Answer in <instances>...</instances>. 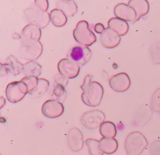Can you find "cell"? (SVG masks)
Segmentation results:
<instances>
[{
    "mask_svg": "<svg viewBox=\"0 0 160 155\" xmlns=\"http://www.w3.org/2000/svg\"><path fill=\"white\" fill-rule=\"evenodd\" d=\"M145 136L139 131L130 132L126 137L124 148L128 155H139L148 146Z\"/></svg>",
    "mask_w": 160,
    "mask_h": 155,
    "instance_id": "obj_1",
    "label": "cell"
},
{
    "mask_svg": "<svg viewBox=\"0 0 160 155\" xmlns=\"http://www.w3.org/2000/svg\"><path fill=\"white\" fill-rule=\"evenodd\" d=\"M104 89L102 85L97 82L92 81L90 85L83 90L81 99L83 102L91 107H96L100 104Z\"/></svg>",
    "mask_w": 160,
    "mask_h": 155,
    "instance_id": "obj_2",
    "label": "cell"
},
{
    "mask_svg": "<svg viewBox=\"0 0 160 155\" xmlns=\"http://www.w3.org/2000/svg\"><path fill=\"white\" fill-rule=\"evenodd\" d=\"M74 39L80 44L89 46L96 41L95 34L89 29L88 22L85 20L79 21L73 31Z\"/></svg>",
    "mask_w": 160,
    "mask_h": 155,
    "instance_id": "obj_3",
    "label": "cell"
},
{
    "mask_svg": "<svg viewBox=\"0 0 160 155\" xmlns=\"http://www.w3.org/2000/svg\"><path fill=\"white\" fill-rule=\"evenodd\" d=\"M24 15L29 24L38 26L40 29L46 27L50 21V16L47 11H43L36 5L25 10Z\"/></svg>",
    "mask_w": 160,
    "mask_h": 155,
    "instance_id": "obj_4",
    "label": "cell"
},
{
    "mask_svg": "<svg viewBox=\"0 0 160 155\" xmlns=\"http://www.w3.org/2000/svg\"><path fill=\"white\" fill-rule=\"evenodd\" d=\"M91 56L92 51L88 46L77 45L69 50L66 58L81 67L85 65L90 60Z\"/></svg>",
    "mask_w": 160,
    "mask_h": 155,
    "instance_id": "obj_5",
    "label": "cell"
},
{
    "mask_svg": "<svg viewBox=\"0 0 160 155\" xmlns=\"http://www.w3.org/2000/svg\"><path fill=\"white\" fill-rule=\"evenodd\" d=\"M22 44L19 49L21 58L30 61H35L42 52V45L39 41L30 40L22 42Z\"/></svg>",
    "mask_w": 160,
    "mask_h": 155,
    "instance_id": "obj_6",
    "label": "cell"
},
{
    "mask_svg": "<svg viewBox=\"0 0 160 155\" xmlns=\"http://www.w3.org/2000/svg\"><path fill=\"white\" fill-rule=\"evenodd\" d=\"M28 92L27 86L19 81H15L8 84L6 88V96L8 100L12 103L18 102L22 100Z\"/></svg>",
    "mask_w": 160,
    "mask_h": 155,
    "instance_id": "obj_7",
    "label": "cell"
},
{
    "mask_svg": "<svg viewBox=\"0 0 160 155\" xmlns=\"http://www.w3.org/2000/svg\"><path fill=\"white\" fill-rule=\"evenodd\" d=\"M104 113L99 109L85 112L81 117L82 124L88 129H94L98 128L104 122Z\"/></svg>",
    "mask_w": 160,
    "mask_h": 155,
    "instance_id": "obj_8",
    "label": "cell"
},
{
    "mask_svg": "<svg viewBox=\"0 0 160 155\" xmlns=\"http://www.w3.org/2000/svg\"><path fill=\"white\" fill-rule=\"evenodd\" d=\"M64 110L62 102L53 99L47 100L42 106V112L44 116L49 118H56L63 113Z\"/></svg>",
    "mask_w": 160,
    "mask_h": 155,
    "instance_id": "obj_9",
    "label": "cell"
},
{
    "mask_svg": "<svg viewBox=\"0 0 160 155\" xmlns=\"http://www.w3.org/2000/svg\"><path fill=\"white\" fill-rule=\"evenodd\" d=\"M111 88L116 92H124L129 89L131 80L126 72H120L112 76L109 81Z\"/></svg>",
    "mask_w": 160,
    "mask_h": 155,
    "instance_id": "obj_10",
    "label": "cell"
},
{
    "mask_svg": "<svg viewBox=\"0 0 160 155\" xmlns=\"http://www.w3.org/2000/svg\"><path fill=\"white\" fill-rule=\"evenodd\" d=\"M67 141L69 148L74 152H78L83 148V136L81 131L77 128L74 127L69 129L67 136Z\"/></svg>",
    "mask_w": 160,
    "mask_h": 155,
    "instance_id": "obj_11",
    "label": "cell"
},
{
    "mask_svg": "<svg viewBox=\"0 0 160 155\" xmlns=\"http://www.w3.org/2000/svg\"><path fill=\"white\" fill-rule=\"evenodd\" d=\"M58 69L59 73L70 79L77 77L80 71V66L67 58L62 59L59 61Z\"/></svg>",
    "mask_w": 160,
    "mask_h": 155,
    "instance_id": "obj_12",
    "label": "cell"
},
{
    "mask_svg": "<svg viewBox=\"0 0 160 155\" xmlns=\"http://www.w3.org/2000/svg\"><path fill=\"white\" fill-rule=\"evenodd\" d=\"M121 41L119 34L113 29L107 28L100 36V42L106 48H113L119 45Z\"/></svg>",
    "mask_w": 160,
    "mask_h": 155,
    "instance_id": "obj_13",
    "label": "cell"
},
{
    "mask_svg": "<svg viewBox=\"0 0 160 155\" xmlns=\"http://www.w3.org/2000/svg\"><path fill=\"white\" fill-rule=\"evenodd\" d=\"M114 13L116 18L126 21L133 22L136 18L135 11L125 3H119L116 5L114 9Z\"/></svg>",
    "mask_w": 160,
    "mask_h": 155,
    "instance_id": "obj_14",
    "label": "cell"
},
{
    "mask_svg": "<svg viewBox=\"0 0 160 155\" xmlns=\"http://www.w3.org/2000/svg\"><path fill=\"white\" fill-rule=\"evenodd\" d=\"M41 37V29L34 24H29L26 25L21 32V39L22 42L30 41V40H36L39 41Z\"/></svg>",
    "mask_w": 160,
    "mask_h": 155,
    "instance_id": "obj_15",
    "label": "cell"
},
{
    "mask_svg": "<svg viewBox=\"0 0 160 155\" xmlns=\"http://www.w3.org/2000/svg\"><path fill=\"white\" fill-rule=\"evenodd\" d=\"M152 115L151 108L148 104H144L138 108L135 114L134 119L139 126H143L149 121Z\"/></svg>",
    "mask_w": 160,
    "mask_h": 155,
    "instance_id": "obj_16",
    "label": "cell"
},
{
    "mask_svg": "<svg viewBox=\"0 0 160 155\" xmlns=\"http://www.w3.org/2000/svg\"><path fill=\"white\" fill-rule=\"evenodd\" d=\"M128 6L136 13V18L132 23L138 21L141 16L146 14L149 11V3L146 0H130L128 2Z\"/></svg>",
    "mask_w": 160,
    "mask_h": 155,
    "instance_id": "obj_17",
    "label": "cell"
},
{
    "mask_svg": "<svg viewBox=\"0 0 160 155\" xmlns=\"http://www.w3.org/2000/svg\"><path fill=\"white\" fill-rule=\"evenodd\" d=\"M4 66L8 72L14 76H16L22 72L24 64L20 62L16 56L10 55L6 59Z\"/></svg>",
    "mask_w": 160,
    "mask_h": 155,
    "instance_id": "obj_18",
    "label": "cell"
},
{
    "mask_svg": "<svg viewBox=\"0 0 160 155\" xmlns=\"http://www.w3.org/2000/svg\"><path fill=\"white\" fill-rule=\"evenodd\" d=\"M108 28L118 32L119 36L125 35L129 30V25L126 21L118 18H111L108 22Z\"/></svg>",
    "mask_w": 160,
    "mask_h": 155,
    "instance_id": "obj_19",
    "label": "cell"
},
{
    "mask_svg": "<svg viewBox=\"0 0 160 155\" xmlns=\"http://www.w3.org/2000/svg\"><path fill=\"white\" fill-rule=\"evenodd\" d=\"M57 9L62 11L68 17L73 16L78 11V6L75 1L72 0L58 1Z\"/></svg>",
    "mask_w": 160,
    "mask_h": 155,
    "instance_id": "obj_20",
    "label": "cell"
},
{
    "mask_svg": "<svg viewBox=\"0 0 160 155\" xmlns=\"http://www.w3.org/2000/svg\"><path fill=\"white\" fill-rule=\"evenodd\" d=\"M99 147L103 152L111 154L116 151L118 148V143L114 138H102L99 141Z\"/></svg>",
    "mask_w": 160,
    "mask_h": 155,
    "instance_id": "obj_21",
    "label": "cell"
},
{
    "mask_svg": "<svg viewBox=\"0 0 160 155\" xmlns=\"http://www.w3.org/2000/svg\"><path fill=\"white\" fill-rule=\"evenodd\" d=\"M42 66L35 61H30L24 64L22 72L25 76L38 77L41 73Z\"/></svg>",
    "mask_w": 160,
    "mask_h": 155,
    "instance_id": "obj_22",
    "label": "cell"
},
{
    "mask_svg": "<svg viewBox=\"0 0 160 155\" xmlns=\"http://www.w3.org/2000/svg\"><path fill=\"white\" fill-rule=\"evenodd\" d=\"M49 16L51 21L56 27H62L67 22L66 15L62 11L57 8L51 10Z\"/></svg>",
    "mask_w": 160,
    "mask_h": 155,
    "instance_id": "obj_23",
    "label": "cell"
},
{
    "mask_svg": "<svg viewBox=\"0 0 160 155\" xmlns=\"http://www.w3.org/2000/svg\"><path fill=\"white\" fill-rule=\"evenodd\" d=\"M49 82L47 79L44 78H39L37 86L32 91L29 92V94L32 98H39L46 92L49 89Z\"/></svg>",
    "mask_w": 160,
    "mask_h": 155,
    "instance_id": "obj_24",
    "label": "cell"
},
{
    "mask_svg": "<svg viewBox=\"0 0 160 155\" xmlns=\"http://www.w3.org/2000/svg\"><path fill=\"white\" fill-rule=\"evenodd\" d=\"M99 132L103 138H114L117 133L116 127L111 121H104L100 126Z\"/></svg>",
    "mask_w": 160,
    "mask_h": 155,
    "instance_id": "obj_25",
    "label": "cell"
},
{
    "mask_svg": "<svg viewBox=\"0 0 160 155\" xmlns=\"http://www.w3.org/2000/svg\"><path fill=\"white\" fill-rule=\"evenodd\" d=\"M86 144L88 147V152L89 155H102L103 152L101 151L99 147V141L88 138L85 141Z\"/></svg>",
    "mask_w": 160,
    "mask_h": 155,
    "instance_id": "obj_26",
    "label": "cell"
},
{
    "mask_svg": "<svg viewBox=\"0 0 160 155\" xmlns=\"http://www.w3.org/2000/svg\"><path fill=\"white\" fill-rule=\"evenodd\" d=\"M66 91L65 87L62 85L58 84L54 86V88L51 93V98L53 100L58 101L60 102H63L66 97Z\"/></svg>",
    "mask_w": 160,
    "mask_h": 155,
    "instance_id": "obj_27",
    "label": "cell"
},
{
    "mask_svg": "<svg viewBox=\"0 0 160 155\" xmlns=\"http://www.w3.org/2000/svg\"><path fill=\"white\" fill-rule=\"evenodd\" d=\"M39 78L35 76H28L23 78L21 81L24 82L28 87V93L32 91L37 86Z\"/></svg>",
    "mask_w": 160,
    "mask_h": 155,
    "instance_id": "obj_28",
    "label": "cell"
},
{
    "mask_svg": "<svg viewBox=\"0 0 160 155\" xmlns=\"http://www.w3.org/2000/svg\"><path fill=\"white\" fill-rule=\"evenodd\" d=\"M151 54L154 64H160V42H155L151 48Z\"/></svg>",
    "mask_w": 160,
    "mask_h": 155,
    "instance_id": "obj_29",
    "label": "cell"
},
{
    "mask_svg": "<svg viewBox=\"0 0 160 155\" xmlns=\"http://www.w3.org/2000/svg\"><path fill=\"white\" fill-rule=\"evenodd\" d=\"M151 104L156 112H160V88L156 89L152 96Z\"/></svg>",
    "mask_w": 160,
    "mask_h": 155,
    "instance_id": "obj_30",
    "label": "cell"
},
{
    "mask_svg": "<svg viewBox=\"0 0 160 155\" xmlns=\"http://www.w3.org/2000/svg\"><path fill=\"white\" fill-rule=\"evenodd\" d=\"M69 82V78L62 75L61 73H58L54 77V86L60 84L66 87Z\"/></svg>",
    "mask_w": 160,
    "mask_h": 155,
    "instance_id": "obj_31",
    "label": "cell"
},
{
    "mask_svg": "<svg viewBox=\"0 0 160 155\" xmlns=\"http://www.w3.org/2000/svg\"><path fill=\"white\" fill-rule=\"evenodd\" d=\"M151 155H160V140L153 141L150 146Z\"/></svg>",
    "mask_w": 160,
    "mask_h": 155,
    "instance_id": "obj_32",
    "label": "cell"
},
{
    "mask_svg": "<svg viewBox=\"0 0 160 155\" xmlns=\"http://www.w3.org/2000/svg\"><path fill=\"white\" fill-rule=\"evenodd\" d=\"M34 4L38 8L43 11H47L48 9L49 3L47 0H36L34 1Z\"/></svg>",
    "mask_w": 160,
    "mask_h": 155,
    "instance_id": "obj_33",
    "label": "cell"
},
{
    "mask_svg": "<svg viewBox=\"0 0 160 155\" xmlns=\"http://www.w3.org/2000/svg\"><path fill=\"white\" fill-rule=\"evenodd\" d=\"M92 79V75H90V74H87L84 79V81H83V83L80 86L81 89L84 90V89H86V88H88L90 84L91 83V79Z\"/></svg>",
    "mask_w": 160,
    "mask_h": 155,
    "instance_id": "obj_34",
    "label": "cell"
},
{
    "mask_svg": "<svg viewBox=\"0 0 160 155\" xmlns=\"http://www.w3.org/2000/svg\"><path fill=\"white\" fill-rule=\"evenodd\" d=\"M105 29L106 28H104V26L101 22H98L94 26V31L96 32L98 34H101L103 32V31L105 30Z\"/></svg>",
    "mask_w": 160,
    "mask_h": 155,
    "instance_id": "obj_35",
    "label": "cell"
},
{
    "mask_svg": "<svg viewBox=\"0 0 160 155\" xmlns=\"http://www.w3.org/2000/svg\"><path fill=\"white\" fill-rule=\"evenodd\" d=\"M159 113H160V112H159Z\"/></svg>",
    "mask_w": 160,
    "mask_h": 155,
    "instance_id": "obj_36",
    "label": "cell"
}]
</instances>
